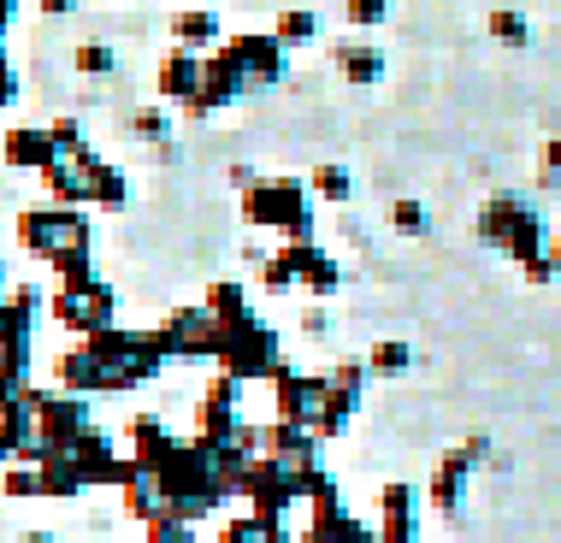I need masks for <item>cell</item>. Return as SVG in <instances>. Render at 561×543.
<instances>
[{"label": "cell", "instance_id": "1", "mask_svg": "<svg viewBox=\"0 0 561 543\" xmlns=\"http://www.w3.org/2000/svg\"><path fill=\"white\" fill-rule=\"evenodd\" d=\"M165 349L207 355V349H219V325L207 320V313H178V320L165 325Z\"/></svg>", "mask_w": 561, "mask_h": 543}, {"label": "cell", "instance_id": "2", "mask_svg": "<svg viewBox=\"0 0 561 543\" xmlns=\"http://www.w3.org/2000/svg\"><path fill=\"white\" fill-rule=\"evenodd\" d=\"M249 219H284V224H296V231H301V195H296V184H261L249 195Z\"/></svg>", "mask_w": 561, "mask_h": 543}, {"label": "cell", "instance_id": "3", "mask_svg": "<svg viewBox=\"0 0 561 543\" xmlns=\"http://www.w3.org/2000/svg\"><path fill=\"white\" fill-rule=\"evenodd\" d=\"M59 320L66 325H101L107 320V290H95V284H71V290L59 296Z\"/></svg>", "mask_w": 561, "mask_h": 543}, {"label": "cell", "instance_id": "4", "mask_svg": "<svg viewBox=\"0 0 561 543\" xmlns=\"http://www.w3.org/2000/svg\"><path fill=\"white\" fill-rule=\"evenodd\" d=\"M7 160L12 165H54V136L48 130H12L7 136Z\"/></svg>", "mask_w": 561, "mask_h": 543}, {"label": "cell", "instance_id": "5", "mask_svg": "<svg viewBox=\"0 0 561 543\" xmlns=\"http://www.w3.org/2000/svg\"><path fill=\"white\" fill-rule=\"evenodd\" d=\"M385 543H414V496H408L402 485L385 490Z\"/></svg>", "mask_w": 561, "mask_h": 543}, {"label": "cell", "instance_id": "6", "mask_svg": "<svg viewBox=\"0 0 561 543\" xmlns=\"http://www.w3.org/2000/svg\"><path fill=\"white\" fill-rule=\"evenodd\" d=\"M160 83H165V95H190L195 101V66H190V59H165Z\"/></svg>", "mask_w": 561, "mask_h": 543}, {"label": "cell", "instance_id": "7", "mask_svg": "<svg viewBox=\"0 0 561 543\" xmlns=\"http://www.w3.org/2000/svg\"><path fill=\"white\" fill-rule=\"evenodd\" d=\"M225 543H284V538H278V525H266V520H237L231 532H225Z\"/></svg>", "mask_w": 561, "mask_h": 543}, {"label": "cell", "instance_id": "8", "mask_svg": "<svg viewBox=\"0 0 561 543\" xmlns=\"http://www.w3.org/2000/svg\"><path fill=\"white\" fill-rule=\"evenodd\" d=\"M7 496H42V473H7Z\"/></svg>", "mask_w": 561, "mask_h": 543}, {"label": "cell", "instance_id": "9", "mask_svg": "<svg viewBox=\"0 0 561 543\" xmlns=\"http://www.w3.org/2000/svg\"><path fill=\"white\" fill-rule=\"evenodd\" d=\"M320 195H331V201H343V195H348V177L337 172V165H325V172H320Z\"/></svg>", "mask_w": 561, "mask_h": 543}, {"label": "cell", "instance_id": "10", "mask_svg": "<svg viewBox=\"0 0 561 543\" xmlns=\"http://www.w3.org/2000/svg\"><path fill=\"white\" fill-rule=\"evenodd\" d=\"M78 66H83V71H107V66H113V54H107V48H83V54H78Z\"/></svg>", "mask_w": 561, "mask_h": 543}, {"label": "cell", "instance_id": "11", "mask_svg": "<svg viewBox=\"0 0 561 543\" xmlns=\"http://www.w3.org/2000/svg\"><path fill=\"white\" fill-rule=\"evenodd\" d=\"M178 30H184V36H214V24H207V19H184Z\"/></svg>", "mask_w": 561, "mask_h": 543}, {"label": "cell", "instance_id": "12", "mask_svg": "<svg viewBox=\"0 0 561 543\" xmlns=\"http://www.w3.org/2000/svg\"><path fill=\"white\" fill-rule=\"evenodd\" d=\"M19 543H54V538H48V532H24Z\"/></svg>", "mask_w": 561, "mask_h": 543}, {"label": "cell", "instance_id": "13", "mask_svg": "<svg viewBox=\"0 0 561 543\" xmlns=\"http://www.w3.org/2000/svg\"><path fill=\"white\" fill-rule=\"evenodd\" d=\"M348 543H385V538H373V532H355V538H348Z\"/></svg>", "mask_w": 561, "mask_h": 543}, {"label": "cell", "instance_id": "14", "mask_svg": "<svg viewBox=\"0 0 561 543\" xmlns=\"http://www.w3.org/2000/svg\"><path fill=\"white\" fill-rule=\"evenodd\" d=\"M42 7H48V12H66V7H71V0H42Z\"/></svg>", "mask_w": 561, "mask_h": 543}, {"label": "cell", "instance_id": "15", "mask_svg": "<svg viewBox=\"0 0 561 543\" xmlns=\"http://www.w3.org/2000/svg\"><path fill=\"white\" fill-rule=\"evenodd\" d=\"M301 543H320V538H301Z\"/></svg>", "mask_w": 561, "mask_h": 543}]
</instances>
